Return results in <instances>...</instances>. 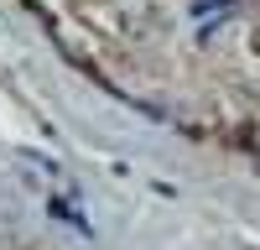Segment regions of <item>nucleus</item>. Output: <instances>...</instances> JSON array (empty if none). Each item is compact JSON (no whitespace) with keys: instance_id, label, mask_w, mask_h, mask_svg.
Segmentation results:
<instances>
[{"instance_id":"obj_1","label":"nucleus","mask_w":260,"mask_h":250,"mask_svg":"<svg viewBox=\"0 0 260 250\" xmlns=\"http://www.w3.org/2000/svg\"><path fill=\"white\" fill-rule=\"evenodd\" d=\"M47 208H52V214H57V219H62V224H73V229H83V235H89V219H83V214H78V208H73V203H68V198H52V203H47Z\"/></svg>"}]
</instances>
